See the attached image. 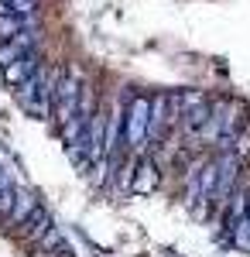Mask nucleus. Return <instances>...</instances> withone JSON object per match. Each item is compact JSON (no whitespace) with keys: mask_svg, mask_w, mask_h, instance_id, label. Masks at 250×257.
Wrapping results in <instances>:
<instances>
[{"mask_svg":"<svg viewBox=\"0 0 250 257\" xmlns=\"http://www.w3.org/2000/svg\"><path fill=\"white\" fill-rule=\"evenodd\" d=\"M24 21H28V14H14V11H4L0 7V41L14 38L21 28H24Z\"/></svg>","mask_w":250,"mask_h":257,"instance_id":"39448f33","label":"nucleus"},{"mask_svg":"<svg viewBox=\"0 0 250 257\" xmlns=\"http://www.w3.org/2000/svg\"><path fill=\"white\" fill-rule=\"evenodd\" d=\"M82 86H86V76L82 72H76V69H65L62 72V79L55 82V96H52V113H48V120H55V127H62L65 120L76 117Z\"/></svg>","mask_w":250,"mask_h":257,"instance_id":"f03ea898","label":"nucleus"},{"mask_svg":"<svg viewBox=\"0 0 250 257\" xmlns=\"http://www.w3.org/2000/svg\"><path fill=\"white\" fill-rule=\"evenodd\" d=\"M148 113H151V96L131 93L123 106V131H120V148L131 155H144V134H148Z\"/></svg>","mask_w":250,"mask_h":257,"instance_id":"f257e3e1","label":"nucleus"},{"mask_svg":"<svg viewBox=\"0 0 250 257\" xmlns=\"http://www.w3.org/2000/svg\"><path fill=\"white\" fill-rule=\"evenodd\" d=\"M62 257H72V254H62Z\"/></svg>","mask_w":250,"mask_h":257,"instance_id":"0eeeda50","label":"nucleus"},{"mask_svg":"<svg viewBox=\"0 0 250 257\" xmlns=\"http://www.w3.org/2000/svg\"><path fill=\"white\" fill-rule=\"evenodd\" d=\"M158 182H161V172H158V161L151 155H141L134 165V175H131V185H127V192H137V196H148L158 189Z\"/></svg>","mask_w":250,"mask_h":257,"instance_id":"7ed1b4c3","label":"nucleus"},{"mask_svg":"<svg viewBox=\"0 0 250 257\" xmlns=\"http://www.w3.org/2000/svg\"><path fill=\"white\" fill-rule=\"evenodd\" d=\"M41 0H0L4 11H14V14H35Z\"/></svg>","mask_w":250,"mask_h":257,"instance_id":"423d86ee","label":"nucleus"},{"mask_svg":"<svg viewBox=\"0 0 250 257\" xmlns=\"http://www.w3.org/2000/svg\"><path fill=\"white\" fill-rule=\"evenodd\" d=\"M35 206H38L35 192H31V189H24V185H14V199H11V209H7L4 223H7V226H18V223H24V219L35 213Z\"/></svg>","mask_w":250,"mask_h":257,"instance_id":"20e7f679","label":"nucleus"}]
</instances>
